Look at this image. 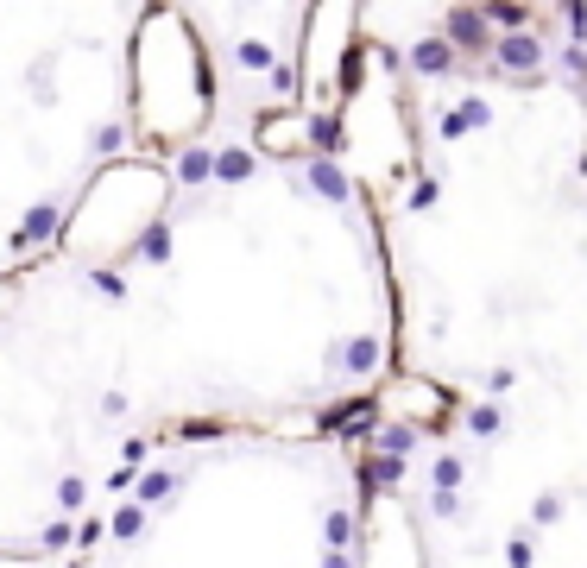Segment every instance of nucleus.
Segmentation results:
<instances>
[{
	"label": "nucleus",
	"mask_w": 587,
	"mask_h": 568,
	"mask_svg": "<svg viewBox=\"0 0 587 568\" xmlns=\"http://www.w3.org/2000/svg\"><path fill=\"white\" fill-rule=\"evenodd\" d=\"M442 45H449L455 57L461 51H493V32H487V13H474V7H455V13H442Z\"/></svg>",
	"instance_id": "f257e3e1"
},
{
	"label": "nucleus",
	"mask_w": 587,
	"mask_h": 568,
	"mask_svg": "<svg viewBox=\"0 0 587 568\" xmlns=\"http://www.w3.org/2000/svg\"><path fill=\"white\" fill-rule=\"evenodd\" d=\"M411 64H417L423 76H442V70H455V51H449V45H442V38L430 32V38H423V45L411 51Z\"/></svg>",
	"instance_id": "f03ea898"
},
{
	"label": "nucleus",
	"mask_w": 587,
	"mask_h": 568,
	"mask_svg": "<svg viewBox=\"0 0 587 568\" xmlns=\"http://www.w3.org/2000/svg\"><path fill=\"white\" fill-rule=\"evenodd\" d=\"M505 562H512V568H531V562H537V543H531V531H518L512 543H505Z\"/></svg>",
	"instance_id": "7ed1b4c3"
},
{
	"label": "nucleus",
	"mask_w": 587,
	"mask_h": 568,
	"mask_svg": "<svg viewBox=\"0 0 587 568\" xmlns=\"http://www.w3.org/2000/svg\"><path fill=\"white\" fill-rule=\"evenodd\" d=\"M468 423H474V436H499V430H505V411H493V404H480V411H474Z\"/></svg>",
	"instance_id": "20e7f679"
},
{
	"label": "nucleus",
	"mask_w": 587,
	"mask_h": 568,
	"mask_svg": "<svg viewBox=\"0 0 587 568\" xmlns=\"http://www.w3.org/2000/svg\"><path fill=\"white\" fill-rule=\"evenodd\" d=\"M531 518H537V524H556V518H562V499H556V493H543V499L531 505Z\"/></svg>",
	"instance_id": "39448f33"
},
{
	"label": "nucleus",
	"mask_w": 587,
	"mask_h": 568,
	"mask_svg": "<svg viewBox=\"0 0 587 568\" xmlns=\"http://www.w3.org/2000/svg\"><path fill=\"white\" fill-rule=\"evenodd\" d=\"M512 385H518V373H512V367H493V373H487V392H493V398H505Z\"/></svg>",
	"instance_id": "423d86ee"
}]
</instances>
